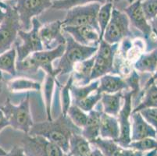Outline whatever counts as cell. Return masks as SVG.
Listing matches in <instances>:
<instances>
[{"mask_svg": "<svg viewBox=\"0 0 157 156\" xmlns=\"http://www.w3.org/2000/svg\"><path fill=\"white\" fill-rule=\"evenodd\" d=\"M157 154V148L155 149L152 150L150 151H148L147 153H145L143 156H155Z\"/></svg>", "mask_w": 157, "mask_h": 156, "instance_id": "cell-44", "label": "cell"}, {"mask_svg": "<svg viewBox=\"0 0 157 156\" xmlns=\"http://www.w3.org/2000/svg\"><path fill=\"white\" fill-rule=\"evenodd\" d=\"M8 88L13 92L39 91L42 89V84L28 77H21L10 81Z\"/></svg>", "mask_w": 157, "mask_h": 156, "instance_id": "cell-26", "label": "cell"}, {"mask_svg": "<svg viewBox=\"0 0 157 156\" xmlns=\"http://www.w3.org/2000/svg\"><path fill=\"white\" fill-rule=\"evenodd\" d=\"M102 110L95 109L88 112L86 124L81 130V135L90 143L99 137L100 118Z\"/></svg>", "mask_w": 157, "mask_h": 156, "instance_id": "cell-21", "label": "cell"}, {"mask_svg": "<svg viewBox=\"0 0 157 156\" xmlns=\"http://www.w3.org/2000/svg\"><path fill=\"white\" fill-rule=\"evenodd\" d=\"M65 156H70V155H68V154H65Z\"/></svg>", "mask_w": 157, "mask_h": 156, "instance_id": "cell-52", "label": "cell"}, {"mask_svg": "<svg viewBox=\"0 0 157 156\" xmlns=\"http://www.w3.org/2000/svg\"><path fill=\"white\" fill-rule=\"evenodd\" d=\"M142 7L148 21L157 16V0H142Z\"/></svg>", "mask_w": 157, "mask_h": 156, "instance_id": "cell-36", "label": "cell"}, {"mask_svg": "<svg viewBox=\"0 0 157 156\" xmlns=\"http://www.w3.org/2000/svg\"><path fill=\"white\" fill-rule=\"evenodd\" d=\"M74 84V78L71 74L67 81L66 84L61 88L60 97H61V106H62V115L67 116V113L69 109L70 106L72 104V98L71 94V88Z\"/></svg>", "mask_w": 157, "mask_h": 156, "instance_id": "cell-33", "label": "cell"}, {"mask_svg": "<svg viewBox=\"0 0 157 156\" xmlns=\"http://www.w3.org/2000/svg\"><path fill=\"white\" fill-rule=\"evenodd\" d=\"M127 148L143 153L148 152L157 148V139L152 137H147L139 141H131Z\"/></svg>", "mask_w": 157, "mask_h": 156, "instance_id": "cell-34", "label": "cell"}, {"mask_svg": "<svg viewBox=\"0 0 157 156\" xmlns=\"http://www.w3.org/2000/svg\"><path fill=\"white\" fill-rule=\"evenodd\" d=\"M101 98H102V94L96 91L84 99L81 100L76 103H73V104L76 105L77 106H78L80 108H81L83 111L88 113L90 111H92L95 108L97 104L100 101Z\"/></svg>", "mask_w": 157, "mask_h": 156, "instance_id": "cell-35", "label": "cell"}, {"mask_svg": "<svg viewBox=\"0 0 157 156\" xmlns=\"http://www.w3.org/2000/svg\"><path fill=\"white\" fill-rule=\"evenodd\" d=\"M52 5V0H15L12 6L17 13L21 30L28 31L31 29L33 18L38 17Z\"/></svg>", "mask_w": 157, "mask_h": 156, "instance_id": "cell-8", "label": "cell"}, {"mask_svg": "<svg viewBox=\"0 0 157 156\" xmlns=\"http://www.w3.org/2000/svg\"><path fill=\"white\" fill-rule=\"evenodd\" d=\"M147 108H157V85L154 83L143 92L142 101L132 110V112H139Z\"/></svg>", "mask_w": 157, "mask_h": 156, "instance_id": "cell-29", "label": "cell"}, {"mask_svg": "<svg viewBox=\"0 0 157 156\" xmlns=\"http://www.w3.org/2000/svg\"><path fill=\"white\" fill-rule=\"evenodd\" d=\"M6 127H10V123L4 114L3 111L0 108V132Z\"/></svg>", "mask_w": 157, "mask_h": 156, "instance_id": "cell-39", "label": "cell"}, {"mask_svg": "<svg viewBox=\"0 0 157 156\" xmlns=\"http://www.w3.org/2000/svg\"><path fill=\"white\" fill-rule=\"evenodd\" d=\"M120 136V126L117 116L102 112L99 127V137L103 139L117 141Z\"/></svg>", "mask_w": 157, "mask_h": 156, "instance_id": "cell-20", "label": "cell"}, {"mask_svg": "<svg viewBox=\"0 0 157 156\" xmlns=\"http://www.w3.org/2000/svg\"><path fill=\"white\" fill-rule=\"evenodd\" d=\"M56 84L59 85L56 80V77L53 75H48L46 74L44 81L43 87V96L44 101H45V111H46L47 120L51 121L52 120V98H53V93L54 89H55Z\"/></svg>", "mask_w": 157, "mask_h": 156, "instance_id": "cell-25", "label": "cell"}, {"mask_svg": "<svg viewBox=\"0 0 157 156\" xmlns=\"http://www.w3.org/2000/svg\"><path fill=\"white\" fill-rule=\"evenodd\" d=\"M64 50L65 45H60L50 50L36 51L21 61H17V75H22L23 77L28 76V78H30L36 74L39 69H42L46 74L57 77L58 74L53 67V63L62 56Z\"/></svg>", "mask_w": 157, "mask_h": 156, "instance_id": "cell-2", "label": "cell"}, {"mask_svg": "<svg viewBox=\"0 0 157 156\" xmlns=\"http://www.w3.org/2000/svg\"><path fill=\"white\" fill-rule=\"evenodd\" d=\"M133 67L136 72L154 74L157 69V48L142 54L137 59Z\"/></svg>", "mask_w": 157, "mask_h": 156, "instance_id": "cell-22", "label": "cell"}, {"mask_svg": "<svg viewBox=\"0 0 157 156\" xmlns=\"http://www.w3.org/2000/svg\"><path fill=\"white\" fill-rule=\"evenodd\" d=\"M88 156H105L103 154V153L101 151V150L99 148H98L97 147L94 146V148H92V151L89 153Z\"/></svg>", "mask_w": 157, "mask_h": 156, "instance_id": "cell-41", "label": "cell"}, {"mask_svg": "<svg viewBox=\"0 0 157 156\" xmlns=\"http://www.w3.org/2000/svg\"><path fill=\"white\" fill-rule=\"evenodd\" d=\"M66 38L65 50L62 56L59 59V63L55 70L58 76L71 74L74 67L77 63L82 62L93 56L98 50V46H85L77 41L67 33H64Z\"/></svg>", "mask_w": 157, "mask_h": 156, "instance_id": "cell-3", "label": "cell"}, {"mask_svg": "<svg viewBox=\"0 0 157 156\" xmlns=\"http://www.w3.org/2000/svg\"><path fill=\"white\" fill-rule=\"evenodd\" d=\"M92 144L81 135V132H74L71 136L69 151L70 156H88L92 151Z\"/></svg>", "mask_w": 157, "mask_h": 156, "instance_id": "cell-23", "label": "cell"}, {"mask_svg": "<svg viewBox=\"0 0 157 156\" xmlns=\"http://www.w3.org/2000/svg\"><path fill=\"white\" fill-rule=\"evenodd\" d=\"M106 2H113V0H105Z\"/></svg>", "mask_w": 157, "mask_h": 156, "instance_id": "cell-48", "label": "cell"}, {"mask_svg": "<svg viewBox=\"0 0 157 156\" xmlns=\"http://www.w3.org/2000/svg\"><path fill=\"white\" fill-rule=\"evenodd\" d=\"M2 72L0 71V81H2Z\"/></svg>", "mask_w": 157, "mask_h": 156, "instance_id": "cell-47", "label": "cell"}, {"mask_svg": "<svg viewBox=\"0 0 157 156\" xmlns=\"http://www.w3.org/2000/svg\"><path fill=\"white\" fill-rule=\"evenodd\" d=\"M5 17H6L5 9H4V7L2 6V3L0 2V24L3 21Z\"/></svg>", "mask_w": 157, "mask_h": 156, "instance_id": "cell-43", "label": "cell"}, {"mask_svg": "<svg viewBox=\"0 0 157 156\" xmlns=\"http://www.w3.org/2000/svg\"><path fill=\"white\" fill-rule=\"evenodd\" d=\"M124 12L128 16L131 26L136 28L143 34L146 41H149L153 34L149 21L146 19L142 7V0H134L126 8Z\"/></svg>", "mask_w": 157, "mask_h": 156, "instance_id": "cell-12", "label": "cell"}, {"mask_svg": "<svg viewBox=\"0 0 157 156\" xmlns=\"http://www.w3.org/2000/svg\"><path fill=\"white\" fill-rule=\"evenodd\" d=\"M6 156H28L23 147L14 146L13 148L6 153Z\"/></svg>", "mask_w": 157, "mask_h": 156, "instance_id": "cell-38", "label": "cell"}, {"mask_svg": "<svg viewBox=\"0 0 157 156\" xmlns=\"http://www.w3.org/2000/svg\"><path fill=\"white\" fill-rule=\"evenodd\" d=\"M155 156H157V154H156V155H155Z\"/></svg>", "mask_w": 157, "mask_h": 156, "instance_id": "cell-54", "label": "cell"}, {"mask_svg": "<svg viewBox=\"0 0 157 156\" xmlns=\"http://www.w3.org/2000/svg\"><path fill=\"white\" fill-rule=\"evenodd\" d=\"M94 2H98L101 5L105 3V0H56L52 1V8L55 10H68L70 9L74 8L75 6H79L87 5V4L94 3Z\"/></svg>", "mask_w": 157, "mask_h": 156, "instance_id": "cell-32", "label": "cell"}, {"mask_svg": "<svg viewBox=\"0 0 157 156\" xmlns=\"http://www.w3.org/2000/svg\"><path fill=\"white\" fill-rule=\"evenodd\" d=\"M94 62H95V55L74 66V70L71 73V75L74 78V84L82 86L92 82L91 75L93 69Z\"/></svg>", "mask_w": 157, "mask_h": 156, "instance_id": "cell-19", "label": "cell"}, {"mask_svg": "<svg viewBox=\"0 0 157 156\" xmlns=\"http://www.w3.org/2000/svg\"><path fill=\"white\" fill-rule=\"evenodd\" d=\"M149 24L151 25V28H152V31H153L154 34L156 35V38H157V16L155 17H154L153 19L149 21Z\"/></svg>", "mask_w": 157, "mask_h": 156, "instance_id": "cell-42", "label": "cell"}, {"mask_svg": "<svg viewBox=\"0 0 157 156\" xmlns=\"http://www.w3.org/2000/svg\"><path fill=\"white\" fill-rule=\"evenodd\" d=\"M146 122L154 127L157 133V108H147L139 111Z\"/></svg>", "mask_w": 157, "mask_h": 156, "instance_id": "cell-37", "label": "cell"}, {"mask_svg": "<svg viewBox=\"0 0 157 156\" xmlns=\"http://www.w3.org/2000/svg\"><path fill=\"white\" fill-rule=\"evenodd\" d=\"M52 1H56V0H52Z\"/></svg>", "mask_w": 157, "mask_h": 156, "instance_id": "cell-53", "label": "cell"}, {"mask_svg": "<svg viewBox=\"0 0 157 156\" xmlns=\"http://www.w3.org/2000/svg\"><path fill=\"white\" fill-rule=\"evenodd\" d=\"M31 29L28 31L20 30L18 37L22 40L21 45H16L17 50V61L24 59L31 54L44 50L43 45L39 37V30L42 24L38 17L33 18Z\"/></svg>", "mask_w": 157, "mask_h": 156, "instance_id": "cell-10", "label": "cell"}, {"mask_svg": "<svg viewBox=\"0 0 157 156\" xmlns=\"http://www.w3.org/2000/svg\"><path fill=\"white\" fill-rule=\"evenodd\" d=\"M114 5L113 2H105L101 5L100 9L98 10L97 16V21H98V27L100 29V39L102 40V36L105 32L107 25L110 21L111 15H112L113 9Z\"/></svg>", "mask_w": 157, "mask_h": 156, "instance_id": "cell-30", "label": "cell"}, {"mask_svg": "<svg viewBox=\"0 0 157 156\" xmlns=\"http://www.w3.org/2000/svg\"><path fill=\"white\" fill-rule=\"evenodd\" d=\"M124 91L114 94H102L100 102L102 106V112L109 115L117 116L123 105Z\"/></svg>", "mask_w": 157, "mask_h": 156, "instance_id": "cell-24", "label": "cell"}, {"mask_svg": "<svg viewBox=\"0 0 157 156\" xmlns=\"http://www.w3.org/2000/svg\"><path fill=\"white\" fill-rule=\"evenodd\" d=\"M17 50L13 46L10 49L0 55V71L6 72L10 75L17 76Z\"/></svg>", "mask_w": 157, "mask_h": 156, "instance_id": "cell-27", "label": "cell"}, {"mask_svg": "<svg viewBox=\"0 0 157 156\" xmlns=\"http://www.w3.org/2000/svg\"><path fill=\"white\" fill-rule=\"evenodd\" d=\"M10 123V127L25 134H29L34 125V121L30 107V94L21 101L19 105H13L10 98H7L5 104L1 107Z\"/></svg>", "mask_w": 157, "mask_h": 156, "instance_id": "cell-4", "label": "cell"}, {"mask_svg": "<svg viewBox=\"0 0 157 156\" xmlns=\"http://www.w3.org/2000/svg\"><path fill=\"white\" fill-rule=\"evenodd\" d=\"M156 80H157V69H156V70H155V72L154 73L153 75H152V77H150V78L148 80V81L146 82V84H145V87H144V88H143V91H142V94H143L144 91H145V90H146L147 88L149 87V86L152 85V84H154V83L155 82V81H156Z\"/></svg>", "mask_w": 157, "mask_h": 156, "instance_id": "cell-40", "label": "cell"}, {"mask_svg": "<svg viewBox=\"0 0 157 156\" xmlns=\"http://www.w3.org/2000/svg\"><path fill=\"white\" fill-rule=\"evenodd\" d=\"M98 79L92 81L89 84L86 85L78 86L73 84L71 88V98H72L73 102L76 103L81 100L84 99L88 95L92 94L93 92L97 91L98 87Z\"/></svg>", "mask_w": 157, "mask_h": 156, "instance_id": "cell-28", "label": "cell"}, {"mask_svg": "<svg viewBox=\"0 0 157 156\" xmlns=\"http://www.w3.org/2000/svg\"><path fill=\"white\" fill-rule=\"evenodd\" d=\"M133 97L134 92L131 90H128L125 93L124 92L122 107L117 116L120 126V136L118 139L115 141L124 148H127L131 141V116L133 110L132 108Z\"/></svg>", "mask_w": 157, "mask_h": 156, "instance_id": "cell-11", "label": "cell"}, {"mask_svg": "<svg viewBox=\"0 0 157 156\" xmlns=\"http://www.w3.org/2000/svg\"><path fill=\"white\" fill-rule=\"evenodd\" d=\"M121 1H123V0H113V5H114V3H118V2H121ZM133 1L134 0H129L130 3H131V2H133Z\"/></svg>", "mask_w": 157, "mask_h": 156, "instance_id": "cell-46", "label": "cell"}, {"mask_svg": "<svg viewBox=\"0 0 157 156\" xmlns=\"http://www.w3.org/2000/svg\"><path fill=\"white\" fill-rule=\"evenodd\" d=\"M119 44L111 45L101 40L98 46V50L95 54V62L92 69L91 81L99 79L106 74H116L114 60Z\"/></svg>", "mask_w": 157, "mask_h": 156, "instance_id": "cell-6", "label": "cell"}, {"mask_svg": "<svg viewBox=\"0 0 157 156\" xmlns=\"http://www.w3.org/2000/svg\"><path fill=\"white\" fill-rule=\"evenodd\" d=\"M130 27L131 24L126 13L118 9L113 8L110 21L105 28L102 40L111 45L119 44L125 38L132 37Z\"/></svg>", "mask_w": 157, "mask_h": 156, "instance_id": "cell-9", "label": "cell"}, {"mask_svg": "<svg viewBox=\"0 0 157 156\" xmlns=\"http://www.w3.org/2000/svg\"><path fill=\"white\" fill-rule=\"evenodd\" d=\"M63 31L67 33L74 41L85 46H98L100 42V31L92 26L63 27Z\"/></svg>", "mask_w": 157, "mask_h": 156, "instance_id": "cell-15", "label": "cell"}, {"mask_svg": "<svg viewBox=\"0 0 157 156\" xmlns=\"http://www.w3.org/2000/svg\"><path fill=\"white\" fill-rule=\"evenodd\" d=\"M71 123L80 130L83 128L88 119V113L74 104H71L67 113Z\"/></svg>", "mask_w": 157, "mask_h": 156, "instance_id": "cell-31", "label": "cell"}, {"mask_svg": "<svg viewBox=\"0 0 157 156\" xmlns=\"http://www.w3.org/2000/svg\"><path fill=\"white\" fill-rule=\"evenodd\" d=\"M131 120V141H139L147 137H152L157 139L156 131L154 127L145 121L139 112H132Z\"/></svg>", "mask_w": 157, "mask_h": 156, "instance_id": "cell-17", "label": "cell"}, {"mask_svg": "<svg viewBox=\"0 0 157 156\" xmlns=\"http://www.w3.org/2000/svg\"><path fill=\"white\" fill-rule=\"evenodd\" d=\"M1 81H0V91L2 90V83H1Z\"/></svg>", "mask_w": 157, "mask_h": 156, "instance_id": "cell-49", "label": "cell"}, {"mask_svg": "<svg viewBox=\"0 0 157 156\" xmlns=\"http://www.w3.org/2000/svg\"><path fill=\"white\" fill-rule=\"evenodd\" d=\"M6 11V17L0 24V55L13 47L17 40L18 32L21 30V23L17 13L9 2H2Z\"/></svg>", "mask_w": 157, "mask_h": 156, "instance_id": "cell-5", "label": "cell"}, {"mask_svg": "<svg viewBox=\"0 0 157 156\" xmlns=\"http://www.w3.org/2000/svg\"><path fill=\"white\" fill-rule=\"evenodd\" d=\"M2 1H9V0H0V2H2Z\"/></svg>", "mask_w": 157, "mask_h": 156, "instance_id": "cell-50", "label": "cell"}, {"mask_svg": "<svg viewBox=\"0 0 157 156\" xmlns=\"http://www.w3.org/2000/svg\"><path fill=\"white\" fill-rule=\"evenodd\" d=\"M91 144L101 150L105 156H143L144 153L131 148H124L113 140L103 139L98 137Z\"/></svg>", "mask_w": 157, "mask_h": 156, "instance_id": "cell-16", "label": "cell"}, {"mask_svg": "<svg viewBox=\"0 0 157 156\" xmlns=\"http://www.w3.org/2000/svg\"><path fill=\"white\" fill-rule=\"evenodd\" d=\"M23 148L27 155L65 156V153L59 147L40 136H30Z\"/></svg>", "mask_w": 157, "mask_h": 156, "instance_id": "cell-13", "label": "cell"}, {"mask_svg": "<svg viewBox=\"0 0 157 156\" xmlns=\"http://www.w3.org/2000/svg\"><path fill=\"white\" fill-rule=\"evenodd\" d=\"M39 37L44 50H50L60 45H66V38L61 21H55L42 25Z\"/></svg>", "mask_w": 157, "mask_h": 156, "instance_id": "cell-14", "label": "cell"}, {"mask_svg": "<svg viewBox=\"0 0 157 156\" xmlns=\"http://www.w3.org/2000/svg\"><path fill=\"white\" fill-rule=\"evenodd\" d=\"M155 84H156V85H157V80H156V81H155Z\"/></svg>", "mask_w": 157, "mask_h": 156, "instance_id": "cell-51", "label": "cell"}, {"mask_svg": "<svg viewBox=\"0 0 157 156\" xmlns=\"http://www.w3.org/2000/svg\"><path fill=\"white\" fill-rule=\"evenodd\" d=\"M74 132H81V130L75 127L67 116L61 114L56 120H47V122L34 124L28 135L44 137L56 144L65 154H67L70 138Z\"/></svg>", "mask_w": 157, "mask_h": 156, "instance_id": "cell-1", "label": "cell"}, {"mask_svg": "<svg viewBox=\"0 0 157 156\" xmlns=\"http://www.w3.org/2000/svg\"><path fill=\"white\" fill-rule=\"evenodd\" d=\"M97 91L101 94H114L119 91H128L129 89L125 79L115 74H106L98 79Z\"/></svg>", "mask_w": 157, "mask_h": 156, "instance_id": "cell-18", "label": "cell"}, {"mask_svg": "<svg viewBox=\"0 0 157 156\" xmlns=\"http://www.w3.org/2000/svg\"><path fill=\"white\" fill-rule=\"evenodd\" d=\"M6 151L0 147V156H6Z\"/></svg>", "mask_w": 157, "mask_h": 156, "instance_id": "cell-45", "label": "cell"}, {"mask_svg": "<svg viewBox=\"0 0 157 156\" xmlns=\"http://www.w3.org/2000/svg\"><path fill=\"white\" fill-rule=\"evenodd\" d=\"M101 4L98 2L75 6L68 10L63 21H61L62 27H79L92 26L100 31L97 21V16Z\"/></svg>", "mask_w": 157, "mask_h": 156, "instance_id": "cell-7", "label": "cell"}]
</instances>
